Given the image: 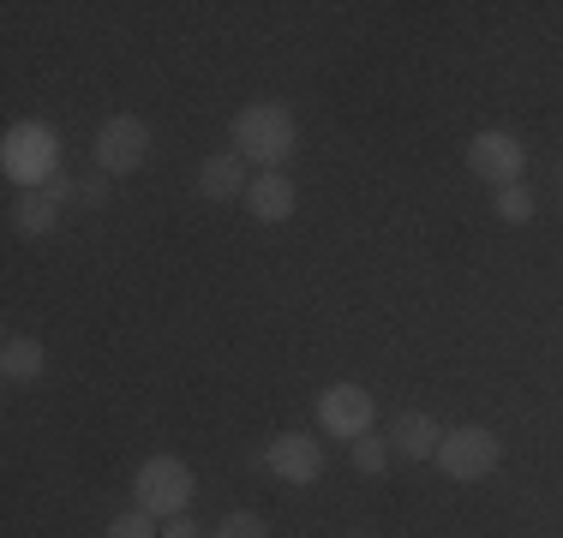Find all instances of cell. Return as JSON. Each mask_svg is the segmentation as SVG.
I'll return each instance as SVG.
<instances>
[{
  "label": "cell",
  "instance_id": "6da1fadb",
  "mask_svg": "<svg viewBox=\"0 0 563 538\" xmlns=\"http://www.w3.org/2000/svg\"><path fill=\"white\" fill-rule=\"evenodd\" d=\"M228 150L240 161H258V173H276L300 150V120H294L288 102H246L228 126Z\"/></svg>",
  "mask_w": 563,
  "mask_h": 538
},
{
  "label": "cell",
  "instance_id": "7a4b0ae2",
  "mask_svg": "<svg viewBox=\"0 0 563 538\" xmlns=\"http://www.w3.org/2000/svg\"><path fill=\"white\" fill-rule=\"evenodd\" d=\"M0 168H7L12 186L43 192V186L60 173V132L48 126V120H19V126L0 138Z\"/></svg>",
  "mask_w": 563,
  "mask_h": 538
},
{
  "label": "cell",
  "instance_id": "3957f363",
  "mask_svg": "<svg viewBox=\"0 0 563 538\" xmlns=\"http://www.w3.org/2000/svg\"><path fill=\"white\" fill-rule=\"evenodd\" d=\"M192 496H198V479H192V467H186L180 455H151V461H139V473H132V503H139L144 515H156V520L186 515Z\"/></svg>",
  "mask_w": 563,
  "mask_h": 538
},
{
  "label": "cell",
  "instance_id": "277c9868",
  "mask_svg": "<svg viewBox=\"0 0 563 538\" xmlns=\"http://www.w3.org/2000/svg\"><path fill=\"white\" fill-rule=\"evenodd\" d=\"M498 461H504V442H498V430H486V425H455V430H444V442H438V473L455 479V484L492 479Z\"/></svg>",
  "mask_w": 563,
  "mask_h": 538
},
{
  "label": "cell",
  "instance_id": "5b68a950",
  "mask_svg": "<svg viewBox=\"0 0 563 538\" xmlns=\"http://www.w3.org/2000/svg\"><path fill=\"white\" fill-rule=\"evenodd\" d=\"M90 156H97V168L109 173H139L144 161H151V126H144L139 114H109L97 126V138H90Z\"/></svg>",
  "mask_w": 563,
  "mask_h": 538
},
{
  "label": "cell",
  "instance_id": "8992f818",
  "mask_svg": "<svg viewBox=\"0 0 563 538\" xmlns=\"http://www.w3.org/2000/svg\"><path fill=\"white\" fill-rule=\"evenodd\" d=\"M467 173H479V180H492L504 192V186H521V173H528V144L516 138V132L504 126H486L467 138Z\"/></svg>",
  "mask_w": 563,
  "mask_h": 538
},
{
  "label": "cell",
  "instance_id": "52a82bcc",
  "mask_svg": "<svg viewBox=\"0 0 563 538\" xmlns=\"http://www.w3.org/2000/svg\"><path fill=\"white\" fill-rule=\"evenodd\" d=\"M372 419H378V395L366 383H330L318 395V425L324 437H342V442H360L372 437Z\"/></svg>",
  "mask_w": 563,
  "mask_h": 538
},
{
  "label": "cell",
  "instance_id": "ba28073f",
  "mask_svg": "<svg viewBox=\"0 0 563 538\" xmlns=\"http://www.w3.org/2000/svg\"><path fill=\"white\" fill-rule=\"evenodd\" d=\"M264 467L282 479V484H294V491H306V484H318L324 479V442L318 437H306V430H282V437L264 449Z\"/></svg>",
  "mask_w": 563,
  "mask_h": 538
},
{
  "label": "cell",
  "instance_id": "9c48e42d",
  "mask_svg": "<svg viewBox=\"0 0 563 538\" xmlns=\"http://www.w3.org/2000/svg\"><path fill=\"white\" fill-rule=\"evenodd\" d=\"M246 186H252V173L234 150H217L198 161V198L205 204H246Z\"/></svg>",
  "mask_w": 563,
  "mask_h": 538
},
{
  "label": "cell",
  "instance_id": "30bf717a",
  "mask_svg": "<svg viewBox=\"0 0 563 538\" xmlns=\"http://www.w3.org/2000/svg\"><path fill=\"white\" fill-rule=\"evenodd\" d=\"M438 442H444V425L432 419V413H396V425H390V455H401V461H438Z\"/></svg>",
  "mask_w": 563,
  "mask_h": 538
},
{
  "label": "cell",
  "instance_id": "8fae6325",
  "mask_svg": "<svg viewBox=\"0 0 563 538\" xmlns=\"http://www.w3.org/2000/svg\"><path fill=\"white\" fill-rule=\"evenodd\" d=\"M294 204H300V192H294V180L288 173H252V186H246V210H252V222H264V227H282L294 215Z\"/></svg>",
  "mask_w": 563,
  "mask_h": 538
},
{
  "label": "cell",
  "instance_id": "7c38bea8",
  "mask_svg": "<svg viewBox=\"0 0 563 538\" xmlns=\"http://www.w3.org/2000/svg\"><path fill=\"white\" fill-rule=\"evenodd\" d=\"M43 366H48V354H43L36 335H7V341H0V377H7V383H36Z\"/></svg>",
  "mask_w": 563,
  "mask_h": 538
},
{
  "label": "cell",
  "instance_id": "4fadbf2b",
  "mask_svg": "<svg viewBox=\"0 0 563 538\" xmlns=\"http://www.w3.org/2000/svg\"><path fill=\"white\" fill-rule=\"evenodd\" d=\"M60 227V204L48 192H24L19 204H12V234H24V239H48Z\"/></svg>",
  "mask_w": 563,
  "mask_h": 538
},
{
  "label": "cell",
  "instance_id": "5bb4252c",
  "mask_svg": "<svg viewBox=\"0 0 563 538\" xmlns=\"http://www.w3.org/2000/svg\"><path fill=\"white\" fill-rule=\"evenodd\" d=\"M347 455H354V473L384 479V467H390V437H360V442H347Z\"/></svg>",
  "mask_w": 563,
  "mask_h": 538
},
{
  "label": "cell",
  "instance_id": "9a60e30c",
  "mask_svg": "<svg viewBox=\"0 0 563 538\" xmlns=\"http://www.w3.org/2000/svg\"><path fill=\"white\" fill-rule=\"evenodd\" d=\"M492 210H498V222H509V227H528L533 222V192L528 186H504V192L492 198Z\"/></svg>",
  "mask_w": 563,
  "mask_h": 538
},
{
  "label": "cell",
  "instance_id": "2e32d148",
  "mask_svg": "<svg viewBox=\"0 0 563 538\" xmlns=\"http://www.w3.org/2000/svg\"><path fill=\"white\" fill-rule=\"evenodd\" d=\"M210 538H271V520L258 515V508H234V515L217 520V533Z\"/></svg>",
  "mask_w": 563,
  "mask_h": 538
},
{
  "label": "cell",
  "instance_id": "e0dca14e",
  "mask_svg": "<svg viewBox=\"0 0 563 538\" xmlns=\"http://www.w3.org/2000/svg\"><path fill=\"white\" fill-rule=\"evenodd\" d=\"M109 538H163V533H156V515H144V508L132 503L126 515L109 520Z\"/></svg>",
  "mask_w": 563,
  "mask_h": 538
},
{
  "label": "cell",
  "instance_id": "ac0fdd59",
  "mask_svg": "<svg viewBox=\"0 0 563 538\" xmlns=\"http://www.w3.org/2000/svg\"><path fill=\"white\" fill-rule=\"evenodd\" d=\"M78 204H85V210H102V204H109V173H102V168H90L85 180H78Z\"/></svg>",
  "mask_w": 563,
  "mask_h": 538
},
{
  "label": "cell",
  "instance_id": "d6986e66",
  "mask_svg": "<svg viewBox=\"0 0 563 538\" xmlns=\"http://www.w3.org/2000/svg\"><path fill=\"white\" fill-rule=\"evenodd\" d=\"M163 538H205V527H198L192 515H174L168 527H163Z\"/></svg>",
  "mask_w": 563,
  "mask_h": 538
},
{
  "label": "cell",
  "instance_id": "ffe728a7",
  "mask_svg": "<svg viewBox=\"0 0 563 538\" xmlns=\"http://www.w3.org/2000/svg\"><path fill=\"white\" fill-rule=\"evenodd\" d=\"M347 538H372V533H347Z\"/></svg>",
  "mask_w": 563,
  "mask_h": 538
},
{
  "label": "cell",
  "instance_id": "44dd1931",
  "mask_svg": "<svg viewBox=\"0 0 563 538\" xmlns=\"http://www.w3.org/2000/svg\"><path fill=\"white\" fill-rule=\"evenodd\" d=\"M558 186H563V168H558Z\"/></svg>",
  "mask_w": 563,
  "mask_h": 538
}]
</instances>
